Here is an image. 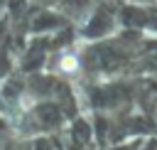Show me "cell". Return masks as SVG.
<instances>
[{"mask_svg": "<svg viewBox=\"0 0 157 150\" xmlns=\"http://www.w3.org/2000/svg\"><path fill=\"white\" fill-rule=\"evenodd\" d=\"M34 103H37V98H34V96H29V93H22V98H20V108H22V111H29Z\"/></svg>", "mask_w": 157, "mask_h": 150, "instance_id": "obj_2", "label": "cell"}, {"mask_svg": "<svg viewBox=\"0 0 157 150\" xmlns=\"http://www.w3.org/2000/svg\"><path fill=\"white\" fill-rule=\"evenodd\" d=\"M78 69H81L78 54H74V52L61 54V59H59V71H61V74H78Z\"/></svg>", "mask_w": 157, "mask_h": 150, "instance_id": "obj_1", "label": "cell"}]
</instances>
